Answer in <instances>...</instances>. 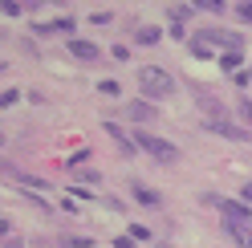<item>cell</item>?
Segmentation results:
<instances>
[{"instance_id":"11","label":"cell","mask_w":252,"mask_h":248,"mask_svg":"<svg viewBox=\"0 0 252 248\" xmlns=\"http://www.w3.org/2000/svg\"><path fill=\"white\" fill-rule=\"evenodd\" d=\"M191 17V4H171V25H183Z\"/></svg>"},{"instance_id":"12","label":"cell","mask_w":252,"mask_h":248,"mask_svg":"<svg viewBox=\"0 0 252 248\" xmlns=\"http://www.w3.org/2000/svg\"><path fill=\"white\" fill-rule=\"evenodd\" d=\"M155 41H159V29H155V25H143V29H138V45H155Z\"/></svg>"},{"instance_id":"22","label":"cell","mask_w":252,"mask_h":248,"mask_svg":"<svg viewBox=\"0 0 252 248\" xmlns=\"http://www.w3.org/2000/svg\"><path fill=\"white\" fill-rule=\"evenodd\" d=\"M4 248H21V240L17 236H4Z\"/></svg>"},{"instance_id":"20","label":"cell","mask_w":252,"mask_h":248,"mask_svg":"<svg viewBox=\"0 0 252 248\" xmlns=\"http://www.w3.org/2000/svg\"><path fill=\"white\" fill-rule=\"evenodd\" d=\"M130 240H151V232H147L143 224H134V228H130Z\"/></svg>"},{"instance_id":"3","label":"cell","mask_w":252,"mask_h":248,"mask_svg":"<svg viewBox=\"0 0 252 248\" xmlns=\"http://www.w3.org/2000/svg\"><path fill=\"white\" fill-rule=\"evenodd\" d=\"M220 212H224L228 232H252V208H248V204H232V199H220Z\"/></svg>"},{"instance_id":"18","label":"cell","mask_w":252,"mask_h":248,"mask_svg":"<svg viewBox=\"0 0 252 248\" xmlns=\"http://www.w3.org/2000/svg\"><path fill=\"white\" fill-rule=\"evenodd\" d=\"M236 21H244V25H252V4H236Z\"/></svg>"},{"instance_id":"19","label":"cell","mask_w":252,"mask_h":248,"mask_svg":"<svg viewBox=\"0 0 252 248\" xmlns=\"http://www.w3.org/2000/svg\"><path fill=\"white\" fill-rule=\"evenodd\" d=\"M21 183H25V187H49V183H45V179H37V175H17Z\"/></svg>"},{"instance_id":"17","label":"cell","mask_w":252,"mask_h":248,"mask_svg":"<svg viewBox=\"0 0 252 248\" xmlns=\"http://www.w3.org/2000/svg\"><path fill=\"white\" fill-rule=\"evenodd\" d=\"M98 90H102L106 98H114L118 94V82H114V77H106V82H98Z\"/></svg>"},{"instance_id":"24","label":"cell","mask_w":252,"mask_h":248,"mask_svg":"<svg viewBox=\"0 0 252 248\" xmlns=\"http://www.w3.org/2000/svg\"><path fill=\"white\" fill-rule=\"evenodd\" d=\"M248 248H252V244H248Z\"/></svg>"},{"instance_id":"10","label":"cell","mask_w":252,"mask_h":248,"mask_svg":"<svg viewBox=\"0 0 252 248\" xmlns=\"http://www.w3.org/2000/svg\"><path fill=\"white\" fill-rule=\"evenodd\" d=\"M236 114H240V126L252 130V102H248V98H244V102H236Z\"/></svg>"},{"instance_id":"21","label":"cell","mask_w":252,"mask_h":248,"mask_svg":"<svg viewBox=\"0 0 252 248\" xmlns=\"http://www.w3.org/2000/svg\"><path fill=\"white\" fill-rule=\"evenodd\" d=\"M114 248H134V240H130V236H118V240H114Z\"/></svg>"},{"instance_id":"7","label":"cell","mask_w":252,"mask_h":248,"mask_svg":"<svg viewBox=\"0 0 252 248\" xmlns=\"http://www.w3.org/2000/svg\"><path fill=\"white\" fill-rule=\"evenodd\" d=\"M106 134H110V138L118 143V151H122V155H134V151H138V143H134V138L126 134L122 126H118V122H106Z\"/></svg>"},{"instance_id":"1","label":"cell","mask_w":252,"mask_h":248,"mask_svg":"<svg viewBox=\"0 0 252 248\" xmlns=\"http://www.w3.org/2000/svg\"><path fill=\"white\" fill-rule=\"evenodd\" d=\"M212 45H228L232 53H244V37L228 33V29H203V33L191 37V53L195 57H212Z\"/></svg>"},{"instance_id":"8","label":"cell","mask_w":252,"mask_h":248,"mask_svg":"<svg viewBox=\"0 0 252 248\" xmlns=\"http://www.w3.org/2000/svg\"><path fill=\"white\" fill-rule=\"evenodd\" d=\"M65 49H69L77 61H94V57H98V45H94V41H82V37H69Z\"/></svg>"},{"instance_id":"23","label":"cell","mask_w":252,"mask_h":248,"mask_svg":"<svg viewBox=\"0 0 252 248\" xmlns=\"http://www.w3.org/2000/svg\"><path fill=\"white\" fill-rule=\"evenodd\" d=\"M37 248H53V244H37Z\"/></svg>"},{"instance_id":"14","label":"cell","mask_w":252,"mask_h":248,"mask_svg":"<svg viewBox=\"0 0 252 248\" xmlns=\"http://www.w3.org/2000/svg\"><path fill=\"white\" fill-rule=\"evenodd\" d=\"M114 21V12L110 8H98V12H90V25H110Z\"/></svg>"},{"instance_id":"9","label":"cell","mask_w":252,"mask_h":248,"mask_svg":"<svg viewBox=\"0 0 252 248\" xmlns=\"http://www.w3.org/2000/svg\"><path fill=\"white\" fill-rule=\"evenodd\" d=\"M37 33L41 37H49V33H73V17H57L49 25H37Z\"/></svg>"},{"instance_id":"16","label":"cell","mask_w":252,"mask_h":248,"mask_svg":"<svg viewBox=\"0 0 252 248\" xmlns=\"http://www.w3.org/2000/svg\"><path fill=\"white\" fill-rule=\"evenodd\" d=\"M240 57H244V53H224V57H220V65H224V69L232 73L236 65H240Z\"/></svg>"},{"instance_id":"2","label":"cell","mask_w":252,"mask_h":248,"mask_svg":"<svg viewBox=\"0 0 252 248\" xmlns=\"http://www.w3.org/2000/svg\"><path fill=\"white\" fill-rule=\"evenodd\" d=\"M138 90H143L147 98H171V90H175V77L159 65H143L138 69Z\"/></svg>"},{"instance_id":"5","label":"cell","mask_w":252,"mask_h":248,"mask_svg":"<svg viewBox=\"0 0 252 248\" xmlns=\"http://www.w3.org/2000/svg\"><path fill=\"white\" fill-rule=\"evenodd\" d=\"M203 130L224 134V138H232V143H248V130L240 126V122H228V118H220V122H203Z\"/></svg>"},{"instance_id":"6","label":"cell","mask_w":252,"mask_h":248,"mask_svg":"<svg viewBox=\"0 0 252 248\" xmlns=\"http://www.w3.org/2000/svg\"><path fill=\"white\" fill-rule=\"evenodd\" d=\"M122 114L130 118L134 126H143V122H151V118H159V114H155V106H151V102H138V98H134V102H126V106H122Z\"/></svg>"},{"instance_id":"4","label":"cell","mask_w":252,"mask_h":248,"mask_svg":"<svg viewBox=\"0 0 252 248\" xmlns=\"http://www.w3.org/2000/svg\"><path fill=\"white\" fill-rule=\"evenodd\" d=\"M134 143H138V147H143V151L151 155V159H159V163H175V155H179L175 147H171V143H167V138H155V134H143V130H138V134H134Z\"/></svg>"},{"instance_id":"13","label":"cell","mask_w":252,"mask_h":248,"mask_svg":"<svg viewBox=\"0 0 252 248\" xmlns=\"http://www.w3.org/2000/svg\"><path fill=\"white\" fill-rule=\"evenodd\" d=\"M61 244H65V248H94V240H90V236H65Z\"/></svg>"},{"instance_id":"15","label":"cell","mask_w":252,"mask_h":248,"mask_svg":"<svg viewBox=\"0 0 252 248\" xmlns=\"http://www.w3.org/2000/svg\"><path fill=\"white\" fill-rule=\"evenodd\" d=\"M134 199H143V204H159V195H155L151 187H138V183H134Z\"/></svg>"}]
</instances>
